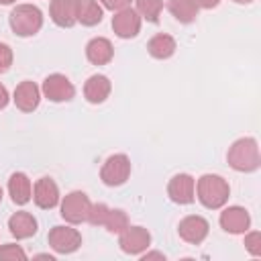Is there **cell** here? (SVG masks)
Masks as SVG:
<instances>
[{"label":"cell","mask_w":261,"mask_h":261,"mask_svg":"<svg viewBox=\"0 0 261 261\" xmlns=\"http://www.w3.org/2000/svg\"><path fill=\"white\" fill-rule=\"evenodd\" d=\"M196 196L204 208L218 210L228 202L230 188H228V181L224 177H220L216 173H204L196 181Z\"/></svg>","instance_id":"6da1fadb"},{"label":"cell","mask_w":261,"mask_h":261,"mask_svg":"<svg viewBox=\"0 0 261 261\" xmlns=\"http://www.w3.org/2000/svg\"><path fill=\"white\" fill-rule=\"evenodd\" d=\"M226 161L234 171L241 173H251L259 169L261 165V155H259V145L253 137H243L237 139L226 153Z\"/></svg>","instance_id":"7a4b0ae2"},{"label":"cell","mask_w":261,"mask_h":261,"mask_svg":"<svg viewBox=\"0 0 261 261\" xmlns=\"http://www.w3.org/2000/svg\"><path fill=\"white\" fill-rule=\"evenodd\" d=\"M10 29L18 37H33L43 27V12L35 4H16L8 16Z\"/></svg>","instance_id":"3957f363"},{"label":"cell","mask_w":261,"mask_h":261,"mask_svg":"<svg viewBox=\"0 0 261 261\" xmlns=\"http://www.w3.org/2000/svg\"><path fill=\"white\" fill-rule=\"evenodd\" d=\"M90 208H92V202L90 198L75 190V192H69L63 200H61V218L69 224H82V222H88V214H90Z\"/></svg>","instance_id":"277c9868"},{"label":"cell","mask_w":261,"mask_h":261,"mask_svg":"<svg viewBox=\"0 0 261 261\" xmlns=\"http://www.w3.org/2000/svg\"><path fill=\"white\" fill-rule=\"evenodd\" d=\"M128 177H130V159L124 153L110 155L104 161L102 169H100V179L106 186H110V188H116V186L126 184Z\"/></svg>","instance_id":"5b68a950"},{"label":"cell","mask_w":261,"mask_h":261,"mask_svg":"<svg viewBox=\"0 0 261 261\" xmlns=\"http://www.w3.org/2000/svg\"><path fill=\"white\" fill-rule=\"evenodd\" d=\"M47 243H49V247H51L55 253H59V255H69V253H73V251L80 249V245H82V234H80V230L73 228V226L57 224V226H53V228L49 230Z\"/></svg>","instance_id":"8992f818"},{"label":"cell","mask_w":261,"mask_h":261,"mask_svg":"<svg viewBox=\"0 0 261 261\" xmlns=\"http://www.w3.org/2000/svg\"><path fill=\"white\" fill-rule=\"evenodd\" d=\"M151 245V232L145 226H126L118 234V247L126 255H143Z\"/></svg>","instance_id":"52a82bcc"},{"label":"cell","mask_w":261,"mask_h":261,"mask_svg":"<svg viewBox=\"0 0 261 261\" xmlns=\"http://www.w3.org/2000/svg\"><path fill=\"white\" fill-rule=\"evenodd\" d=\"M41 92L47 100L51 102H69L75 96V88L73 84L63 75V73H51L43 80Z\"/></svg>","instance_id":"ba28073f"},{"label":"cell","mask_w":261,"mask_h":261,"mask_svg":"<svg viewBox=\"0 0 261 261\" xmlns=\"http://www.w3.org/2000/svg\"><path fill=\"white\" fill-rule=\"evenodd\" d=\"M141 22L143 18L135 8H122L112 16V31L120 39H133L141 33Z\"/></svg>","instance_id":"9c48e42d"},{"label":"cell","mask_w":261,"mask_h":261,"mask_svg":"<svg viewBox=\"0 0 261 261\" xmlns=\"http://www.w3.org/2000/svg\"><path fill=\"white\" fill-rule=\"evenodd\" d=\"M167 196L175 204H192L196 198V179L190 173H177L167 184Z\"/></svg>","instance_id":"30bf717a"},{"label":"cell","mask_w":261,"mask_h":261,"mask_svg":"<svg viewBox=\"0 0 261 261\" xmlns=\"http://www.w3.org/2000/svg\"><path fill=\"white\" fill-rule=\"evenodd\" d=\"M208 230H210L208 220L204 216H198V214H190V216L181 218L177 224L179 237L190 245H200L208 237Z\"/></svg>","instance_id":"8fae6325"},{"label":"cell","mask_w":261,"mask_h":261,"mask_svg":"<svg viewBox=\"0 0 261 261\" xmlns=\"http://www.w3.org/2000/svg\"><path fill=\"white\" fill-rule=\"evenodd\" d=\"M222 230L230 232V234H245L251 226V216L243 206H228L220 212L218 218Z\"/></svg>","instance_id":"7c38bea8"},{"label":"cell","mask_w":261,"mask_h":261,"mask_svg":"<svg viewBox=\"0 0 261 261\" xmlns=\"http://www.w3.org/2000/svg\"><path fill=\"white\" fill-rule=\"evenodd\" d=\"M12 102L18 110L22 112H33L39 102H41V88L31 82V80H24L20 82L16 88H14V94H12Z\"/></svg>","instance_id":"4fadbf2b"},{"label":"cell","mask_w":261,"mask_h":261,"mask_svg":"<svg viewBox=\"0 0 261 261\" xmlns=\"http://www.w3.org/2000/svg\"><path fill=\"white\" fill-rule=\"evenodd\" d=\"M33 200L41 210H51L59 204V188L51 177H39L33 186Z\"/></svg>","instance_id":"5bb4252c"},{"label":"cell","mask_w":261,"mask_h":261,"mask_svg":"<svg viewBox=\"0 0 261 261\" xmlns=\"http://www.w3.org/2000/svg\"><path fill=\"white\" fill-rule=\"evenodd\" d=\"M49 14L57 27L69 29L77 22V0H51Z\"/></svg>","instance_id":"9a60e30c"},{"label":"cell","mask_w":261,"mask_h":261,"mask_svg":"<svg viewBox=\"0 0 261 261\" xmlns=\"http://www.w3.org/2000/svg\"><path fill=\"white\" fill-rule=\"evenodd\" d=\"M110 90H112V84L102 73L90 75L86 80V84H84V96H86V100L90 104H102L110 96Z\"/></svg>","instance_id":"2e32d148"},{"label":"cell","mask_w":261,"mask_h":261,"mask_svg":"<svg viewBox=\"0 0 261 261\" xmlns=\"http://www.w3.org/2000/svg\"><path fill=\"white\" fill-rule=\"evenodd\" d=\"M8 194H10V198H12V202L16 206H24L27 202H31V198H33V184H31L29 175L22 173V171H14L8 177Z\"/></svg>","instance_id":"e0dca14e"},{"label":"cell","mask_w":261,"mask_h":261,"mask_svg":"<svg viewBox=\"0 0 261 261\" xmlns=\"http://www.w3.org/2000/svg\"><path fill=\"white\" fill-rule=\"evenodd\" d=\"M37 218L31 214V212H14L10 218H8V230L14 239H31L33 234H37Z\"/></svg>","instance_id":"ac0fdd59"},{"label":"cell","mask_w":261,"mask_h":261,"mask_svg":"<svg viewBox=\"0 0 261 261\" xmlns=\"http://www.w3.org/2000/svg\"><path fill=\"white\" fill-rule=\"evenodd\" d=\"M86 57L94 65H106L114 57L112 43L106 37H94V39H90L88 45H86Z\"/></svg>","instance_id":"d6986e66"},{"label":"cell","mask_w":261,"mask_h":261,"mask_svg":"<svg viewBox=\"0 0 261 261\" xmlns=\"http://www.w3.org/2000/svg\"><path fill=\"white\" fill-rule=\"evenodd\" d=\"M175 49H177V43H175V39H173L171 35H167V33H157V35L151 37L149 43H147V51H149V55L155 57V59H169V57L175 53Z\"/></svg>","instance_id":"ffe728a7"},{"label":"cell","mask_w":261,"mask_h":261,"mask_svg":"<svg viewBox=\"0 0 261 261\" xmlns=\"http://www.w3.org/2000/svg\"><path fill=\"white\" fill-rule=\"evenodd\" d=\"M104 10L98 4V0H77V22L84 27H94L102 22Z\"/></svg>","instance_id":"44dd1931"},{"label":"cell","mask_w":261,"mask_h":261,"mask_svg":"<svg viewBox=\"0 0 261 261\" xmlns=\"http://www.w3.org/2000/svg\"><path fill=\"white\" fill-rule=\"evenodd\" d=\"M167 8L173 14V18L184 24L194 22L198 16V6L194 4V0H167Z\"/></svg>","instance_id":"7402d4cb"},{"label":"cell","mask_w":261,"mask_h":261,"mask_svg":"<svg viewBox=\"0 0 261 261\" xmlns=\"http://www.w3.org/2000/svg\"><path fill=\"white\" fill-rule=\"evenodd\" d=\"M126 226H128V216H126V212L120 210V208H110V210H108V216H106V220H104V228H106L108 232H112V234H120Z\"/></svg>","instance_id":"603a6c76"},{"label":"cell","mask_w":261,"mask_h":261,"mask_svg":"<svg viewBox=\"0 0 261 261\" xmlns=\"http://www.w3.org/2000/svg\"><path fill=\"white\" fill-rule=\"evenodd\" d=\"M137 2V12L141 18L149 20V22H157L159 14L163 10V0H135Z\"/></svg>","instance_id":"cb8c5ba5"},{"label":"cell","mask_w":261,"mask_h":261,"mask_svg":"<svg viewBox=\"0 0 261 261\" xmlns=\"http://www.w3.org/2000/svg\"><path fill=\"white\" fill-rule=\"evenodd\" d=\"M0 259L2 261H24L27 259V253L20 249V245L6 243V245L0 247Z\"/></svg>","instance_id":"d4e9b609"},{"label":"cell","mask_w":261,"mask_h":261,"mask_svg":"<svg viewBox=\"0 0 261 261\" xmlns=\"http://www.w3.org/2000/svg\"><path fill=\"white\" fill-rule=\"evenodd\" d=\"M108 210H110V208H108L104 202L92 204L90 214H88V222L94 224V226H104V220H106V216H108Z\"/></svg>","instance_id":"484cf974"},{"label":"cell","mask_w":261,"mask_h":261,"mask_svg":"<svg viewBox=\"0 0 261 261\" xmlns=\"http://www.w3.org/2000/svg\"><path fill=\"white\" fill-rule=\"evenodd\" d=\"M245 249L253 257H259L261 255V232L259 230H251V232L245 234Z\"/></svg>","instance_id":"4316f807"},{"label":"cell","mask_w":261,"mask_h":261,"mask_svg":"<svg viewBox=\"0 0 261 261\" xmlns=\"http://www.w3.org/2000/svg\"><path fill=\"white\" fill-rule=\"evenodd\" d=\"M12 59H14L12 49H10L6 43H0V73H6V71L10 69Z\"/></svg>","instance_id":"83f0119b"},{"label":"cell","mask_w":261,"mask_h":261,"mask_svg":"<svg viewBox=\"0 0 261 261\" xmlns=\"http://www.w3.org/2000/svg\"><path fill=\"white\" fill-rule=\"evenodd\" d=\"M100 2H102L104 8H108V10H112V12H118V10H122V8H128L133 0H100Z\"/></svg>","instance_id":"f1b7e54d"},{"label":"cell","mask_w":261,"mask_h":261,"mask_svg":"<svg viewBox=\"0 0 261 261\" xmlns=\"http://www.w3.org/2000/svg\"><path fill=\"white\" fill-rule=\"evenodd\" d=\"M194 4L198 8H204V10H210V8H216L220 4V0H194Z\"/></svg>","instance_id":"f546056e"},{"label":"cell","mask_w":261,"mask_h":261,"mask_svg":"<svg viewBox=\"0 0 261 261\" xmlns=\"http://www.w3.org/2000/svg\"><path fill=\"white\" fill-rule=\"evenodd\" d=\"M8 100H10L8 90H6V86H4V84H0V110H2V108H6Z\"/></svg>","instance_id":"4dcf8cb0"},{"label":"cell","mask_w":261,"mask_h":261,"mask_svg":"<svg viewBox=\"0 0 261 261\" xmlns=\"http://www.w3.org/2000/svg\"><path fill=\"white\" fill-rule=\"evenodd\" d=\"M141 259H143V261H147V259H161V261H163V259H165V255H163V253H155V251H153V253H145Z\"/></svg>","instance_id":"1f68e13d"},{"label":"cell","mask_w":261,"mask_h":261,"mask_svg":"<svg viewBox=\"0 0 261 261\" xmlns=\"http://www.w3.org/2000/svg\"><path fill=\"white\" fill-rule=\"evenodd\" d=\"M232 2H237V4H251L253 0H232Z\"/></svg>","instance_id":"d6a6232c"},{"label":"cell","mask_w":261,"mask_h":261,"mask_svg":"<svg viewBox=\"0 0 261 261\" xmlns=\"http://www.w3.org/2000/svg\"><path fill=\"white\" fill-rule=\"evenodd\" d=\"M12 2H16V0H0V4H12Z\"/></svg>","instance_id":"836d02e7"},{"label":"cell","mask_w":261,"mask_h":261,"mask_svg":"<svg viewBox=\"0 0 261 261\" xmlns=\"http://www.w3.org/2000/svg\"><path fill=\"white\" fill-rule=\"evenodd\" d=\"M2 196H4V194H2V188H0V202H2Z\"/></svg>","instance_id":"e575fe53"}]
</instances>
